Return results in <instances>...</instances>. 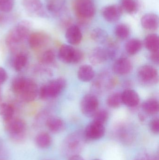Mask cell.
Segmentation results:
<instances>
[{"label":"cell","mask_w":159,"mask_h":160,"mask_svg":"<svg viewBox=\"0 0 159 160\" xmlns=\"http://www.w3.org/2000/svg\"><path fill=\"white\" fill-rule=\"evenodd\" d=\"M7 75L6 70L0 67V84L4 82L7 79Z\"/></svg>","instance_id":"obj_37"},{"label":"cell","mask_w":159,"mask_h":160,"mask_svg":"<svg viewBox=\"0 0 159 160\" xmlns=\"http://www.w3.org/2000/svg\"><path fill=\"white\" fill-rule=\"evenodd\" d=\"M1 88H0V100H1Z\"/></svg>","instance_id":"obj_42"},{"label":"cell","mask_w":159,"mask_h":160,"mask_svg":"<svg viewBox=\"0 0 159 160\" xmlns=\"http://www.w3.org/2000/svg\"><path fill=\"white\" fill-rule=\"evenodd\" d=\"M38 94V88L35 82L33 80L27 79L25 86L23 88L20 96L27 102L33 101L35 99Z\"/></svg>","instance_id":"obj_11"},{"label":"cell","mask_w":159,"mask_h":160,"mask_svg":"<svg viewBox=\"0 0 159 160\" xmlns=\"http://www.w3.org/2000/svg\"><path fill=\"white\" fill-rule=\"evenodd\" d=\"M48 40L47 36L43 33H33L29 37V45L31 48L38 49L44 46Z\"/></svg>","instance_id":"obj_17"},{"label":"cell","mask_w":159,"mask_h":160,"mask_svg":"<svg viewBox=\"0 0 159 160\" xmlns=\"http://www.w3.org/2000/svg\"><path fill=\"white\" fill-rule=\"evenodd\" d=\"M99 160V159H95V160Z\"/></svg>","instance_id":"obj_43"},{"label":"cell","mask_w":159,"mask_h":160,"mask_svg":"<svg viewBox=\"0 0 159 160\" xmlns=\"http://www.w3.org/2000/svg\"><path fill=\"white\" fill-rule=\"evenodd\" d=\"M14 114V109L11 104L4 103L0 105V115L6 123L13 118Z\"/></svg>","instance_id":"obj_25"},{"label":"cell","mask_w":159,"mask_h":160,"mask_svg":"<svg viewBox=\"0 0 159 160\" xmlns=\"http://www.w3.org/2000/svg\"><path fill=\"white\" fill-rule=\"evenodd\" d=\"M48 129L53 133L61 132L65 128V124L62 119L57 117H51L46 122Z\"/></svg>","instance_id":"obj_19"},{"label":"cell","mask_w":159,"mask_h":160,"mask_svg":"<svg viewBox=\"0 0 159 160\" xmlns=\"http://www.w3.org/2000/svg\"><path fill=\"white\" fill-rule=\"evenodd\" d=\"M145 47L150 52L159 50V37L156 34H150L146 37L144 40Z\"/></svg>","instance_id":"obj_23"},{"label":"cell","mask_w":159,"mask_h":160,"mask_svg":"<svg viewBox=\"0 0 159 160\" xmlns=\"http://www.w3.org/2000/svg\"><path fill=\"white\" fill-rule=\"evenodd\" d=\"M99 102L96 96L87 94L84 96L80 103L82 113L87 117H93L99 108Z\"/></svg>","instance_id":"obj_7"},{"label":"cell","mask_w":159,"mask_h":160,"mask_svg":"<svg viewBox=\"0 0 159 160\" xmlns=\"http://www.w3.org/2000/svg\"><path fill=\"white\" fill-rule=\"evenodd\" d=\"M6 129L13 142H23L25 138L26 126L25 122L20 118H12L7 122Z\"/></svg>","instance_id":"obj_4"},{"label":"cell","mask_w":159,"mask_h":160,"mask_svg":"<svg viewBox=\"0 0 159 160\" xmlns=\"http://www.w3.org/2000/svg\"><path fill=\"white\" fill-rule=\"evenodd\" d=\"M65 37L69 44L72 45H77L82 40V34L79 27L73 25L68 27L66 30Z\"/></svg>","instance_id":"obj_14"},{"label":"cell","mask_w":159,"mask_h":160,"mask_svg":"<svg viewBox=\"0 0 159 160\" xmlns=\"http://www.w3.org/2000/svg\"><path fill=\"white\" fill-rule=\"evenodd\" d=\"M150 58L153 62L156 64H158L159 62V50L151 52L150 54Z\"/></svg>","instance_id":"obj_36"},{"label":"cell","mask_w":159,"mask_h":160,"mask_svg":"<svg viewBox=\"0 0 159 160\" xmlns=\"http://www.w3.org/2000/svg\"><path fill=\"white\" fill-rule=\"evenodd\" d=\"M135 160H146L145 159H144L143 158H141V157H140V158H139L136 159H135Z\"/></svg>","instance_id":"obj_41"},{"label":"cell","mask_w":159,"mask_h":160,"mask_svg":"<svg viewBox=\"0 0 159 160\" xmlns=\"http://www.w3.org/2000/svg\"><path fill=\"white\" fill-rule=\"evenodd\" d=\"M58 56L61 62L67 64L78 63L83 58L82 52L65 44L61 46Z\"/></svg>","instance_id":"obj_5"},{"label":"cell","mask_w":159,"mask_h":160,"mask_svg":"<svg viewBox=\"0 0 159 160\" xmlns=\"http://www.w3.org/2000/svg\"><path fill=\"white\" fill-rule=\"evenodd\" d=\"M141 158H143L146 160H159L158 157L156 155H149L145 154L141 156Z\"/></svg>","instance_id":"obj_38"},{"label":"cell","mask_w":159,"mask_h":160,"mask_svg":"<svg viewBox=\"0 0 159 160\" xmlns=\"http://www.w3.org/2000/svg\"><path fill=\"white\" fill-rule=\"evenodd\" d=\"M91 38L95 42L103 43L108 39V35L104 30L98 28L94 29L91 32Z\"/></svg>","instance_id":"obj_29"},{"label":"cell","mask_w":159,"mask_h":160,"mask_svg":"<svg viewBox=\"0 0 159 160\" xmlns=\"http://www.w3.org/2000/svg\"><path fill=\"white\" fill-rule=\"evenodd\" d=\"M35 143L39 147L47 148L50 146L52 143V138L47 132H41L35 137Z\"/></svg>","instance_id":"obj_24"},{"label":"cell","mask_w":159,"mask_h":160,"mask_svg":"<svg viewBox=\"0 0 159 160\" xmlns=\"http://www.w3.org/2000/svg\"><path fill=\"white\" fill-rule=\"evenodd\" d=\"M109 118V114L107 111L104 109L98 110L93 116V121L104 125L107 122Z\"/></svg>","instance_id":"obj_32"},{"label":"cell","mask_w":159,"mask_h":160,"mask_svg":"<svg viewBox=\"0 0 159 160\" xmlns=\"http://www.w3.org/2000/svg\"><path fill=\"white\" fill-rule=\"evenodd\" d=\"M87 142L84 132H76L69 134L64 140L63 147L64 153L68 156L78 155L84 148Z\"/></svg>","instance_id":"obj_1"},{"label":"cell","mask_w":159,"mask_h":160,"mask_svg":"<svg viewBox=\"0 0 159 160\" xmlns=\"http://www.w3.org/2000/svg\"><path fill=\"white\" fill-rule=\"evenodd\" d=\"M68 160H84V159L79 155H76L71 156Z\"/></svg>","instance_id":"obj_39"},{"label":"cell","mask_w":159,"mask_h":160,"mask_svg":"<svg viewBox=\"0 0 159 160\" xmlns=\"http://www.w3.org/2000/svg\"><path fill=\"white\" fill-rule=\"evenodd\" d=\"M142 108L148 114H156L159 112V102L156 99H148L143 102Z\"/></svg>","instance_id":"obj_21"},{"label":"cell","mask_w":159,"mask_h":160,"mask_svg":"<svg viewBox=\"0 0 159 160\" xmlns=\"http://www.w3.org/2000/svg\"><path fill=\"white\" fill-rule=\"evenodd\" d=\"M150 129L155 134H158L159 132V120L158 118L151 120L150 123Z\"/></svg>","instance_id":"obj_35"},{"label":"cell","mask_w":159,"mask_h":160,"mask_svg":"<svg viewBox=\"0 0 159 160\" xmlns=\"http://www.w3.org/2000/svg\"><path fill=\"white\" fill-rule=\"evenodd\" d=\"M109 58L106 49L97 47L93 49L89 55L90 62L94 65L101 64Z\"/></svg>","instance_id":"obj_13"},{"label":"cell","mask_w":159,"mask_h":160,"mask_svg":"<svg viewBox=\"0 0 159 160\" xmlns=\"http://www.w3.org/2000/svg\"><path fill=\"white\" fill-rule=\"evenodd\" d=\"M122 13L121 6L117 4L107 6L102 10V15L105 19L110 22L118 21L121 18Z\"/></svg>","instance_id":"obj_10"},{"label":"cell","mask_w":159,"mask_h":160,"mask_svg":"<svg viewBox=\"0 0 159 160\" xmlns=\"http://www.w3.org/2000/svg\"><path fill=\"white\" fill-rule=\"evenodd\" d=\"M139 118H140V120L142 121H145L146 118V117L143 114V113L139 114Z\"/></svg>","instance_id":"obj_40"},{"label":"cell","mask_w":159,"mask_h":160,"mask_svg":"<svg viewBox=\"0 0 159 160\" xmlns=\"http://www.w3.org/2000/svg\"><path fill=\"white\" fill-rule=\"evenodd\" d=\"M24 9L32 14H41L43 11V5L41 0H22Z\"/></svg>","instance_id":"obj_18"},{"label":"cell","mask_w":159,"mask_h":160,"mask_svg":"<svg viewBox=\"0 0 159 160\" xmlns=\"http://www.w3.org/2000/svg\"><path fill=\"white\" fill-rule=\"evenodd\" d=\"M27 57L23 54L17 55L14 62V67L15 70L20 71L22 70L27 63Z\"/></svg>","instance_id":"obj_33"},{"label":"cell","mask_w":159,"mask_h":160,"mask_svg":"<svg viewBox=\"0 0 159 160\" xmlns=\"http://www.w3.org/2000/svg\"><path fill=\"white\" fill-rule=\"evenodd\" d=\"M104 125L92 121L87 126L84 132L87 141L101 139L105 134Z\"/></svg>","instance_id":"obj_8"},{"label":"cell","mask_w":159,"mask_h":160,"mask_svg":"<svg viewBox=\"0 0 159 160\" xmlns=\"http://www.w3.org/2000/svg\"><path fill=\"white\" fill-rule=\"evenodd\" d=\"M14 0H0V11L2 12H10L13 9Z\"/></svg>","instance_id":"obj_34"},{"label":"cell","mask_w":159,"mask_h":160,"mask_svg":"<svg viewBox=\"0 0 159 160\" xmlns=\"http://www.w3.org/2000/svg\"><path fill=\"white\" fill-rule=\"evenodd\" d=\"M122 9L129 14H134L138 9V4L136 0H121Z\"/></svg>","instance_id":"obj_27"},{"label":"cell","mask_w":159,"mask_h":160,"mask_svg":"<svg viewBox=\"0 0 159 160\" xmlns=\"http://www.w3.org/2000/svg\"><path fill=\"white\" fill-rule=\"evenodd\" d=\"M66 85V80L63 78L52 80L41 88L39 92L40 98L46 99L56 98L63 91Z\"/></svg>","instance_id":"obj_2"},{"label":"cell","mask_w":159,"mask_h":160,"mask_svg":"<svg viewBox=\"0 0 159 160\" xmlns=\"http://www.w3.org/2000/svg\"><path fill=\"white\" fill-rule=\"evenodd\" d=\"M75 10L79 17L85 19L92 18L95 13V6L90 0H78L75 4Z\"/></svg>","instance_id":"obj_9"},{"label":"cell","mask_w":159,"mask_h":160,"mask_svg":"<svg viewBox=\"0 0 159 160\" xmlns=\"http://www.w3.org/2000/svg\"><path fill=\"white\" fill-rule=\"evenodd\" d=\"M133 65L131 61L126 57L117 59L113 67L114 72L119 75H126L131 72Z\"/></svg>","instance_id":"obj_12"},{"label":"cell","mask_w":159,"mask_h":160,"mask_svg":"<svg viewBox=\"0 0 159 160\" xmlns=\"http://www.w3.org/2000/svg\"><path fill=\"white\" fill-rule=\"evenodd\" d=\"M122 102L129 107H136L140 102L138 93L133 89H126L121 93Z\"/></svg>","instance_id":"obj_15"},{"label":"cell","mask_w":159,"mask_h":160,"mask_svg":"<svg viewBox=\"0 0 159 160\" xmlns=\"http://www.w3.org/2000/svg\"><path fill=\"white\" fill-rule=\"evenodd\" d=\"M116 36L119 39H127L130 34L129 27L124 23H120L116 26L115 30Z\"/></svg>","instance_id":"obj_26"},{"label":"cell","mask_w":159,"mask_h":160,"mask_svg":"<svg viewBox=\"0 0 159 160\" xmlns=\"http://www.w3.org/2000/svg\"><path fill=\"white\" fill-rule=\"evenodd\" d=\"M137 76L141 83L144 85H153L158 82V72L152 66L144 65L141 67L137 72Z\"/></svg>","instance_id":"obj_6"},{"label":"cell","mask_w":159,"mask_h":160,"mask_svg":"<svg viewBox=\"0 0 159 160\" xmlns=\"http://www.w3.org/2000/svg\"><path fill=\"white\" fill-rule=\"evenodd\" d=\"M56 58V54L54 50H47L44 52L39 58L40 62L44 64H49L54 62Z\"/></svg>","instance_id":"obj_30"},{"label":"cell","mask_w":159,"mask_h":160,"mask_svg":"<svg viewBox=\"0 0 159 160\" xmlns=\"http://www.w3.org/2000/svg\"><path fill=\"white\" fill-rule=\"evenodd\" d=\"M107 105L112 108H118L120 106L122 102L121 93L115 92L108 97L106 101Z\"/></svg>","instance_id":"obj_28"},{"label":"cell","mask_w":159,"mask_h":160,"mask_svg":"<svg viewBox=\"0 0 159 160\" xmlns=\"http://www.w3.org/2000/svg\"><path fill=\"white\" fill-rule=\"evenodd\" d=\"M95 77V72L93 68L88 65L81 66L77 72V77L80 81L89 82L93 79Z\"/></svg>","instance_id":"obj_20"},{"label":"cell","mask_w":159,"mask_h":160,"mask_svg":"<svg viewBox=\"0 0 159 160\" xmlns=\"http://www.w3.org/2000/svg\"><path fill=\"white\" fill-rule=\"evenodd\" d=\"M141 23L146 30L155 31L158 28V16L154 13L145 14L142 17Z\"/></svg>","instance_id":"obj_16"},{"label":"cell","mask_w":159,"mask_h":160,"mask_svg":"<svg viewBox=\"0 0 159 160\" xmlns=\"http://www.w3.org/2000/svg\"><path fill=\"white\" fill-rule=\"evenodd\" d=\"M30 24L27 21H22L15 26L7 34L6 43L11 46L22 42L28 35Z\"/></svg>","instance_id":"obj_3"},{"label":"cell","mask_w":159,"mask_h":160,"mask_svg":"<svg viewBox=\"0 0 159 160\" xmlns=\"http://www.w3.org/2000/svg\"><path fill=\"white\" fill-rule=\"evenodd\" d=\"M27 79L23 78H16L12 82V88L14 93L20 95L25 86Z\"/></svg>","instance_id":"obj_31"},{"label":"cell","mask_w":159,"mask_h":160,"mask_svg":"<svg viewBox=\"0 0 159 160\" xmlns=\"http://www.w3.org/2000/svg\"><path fill=\"white\" fill-rule=\"evenodd\" d=\"M143 47V43L141 40L137 38L130 39L126 43L125 49L128 54L131 55L137 54Z\"/></svg>","instance_id":"obj_22"}]
</instances>
